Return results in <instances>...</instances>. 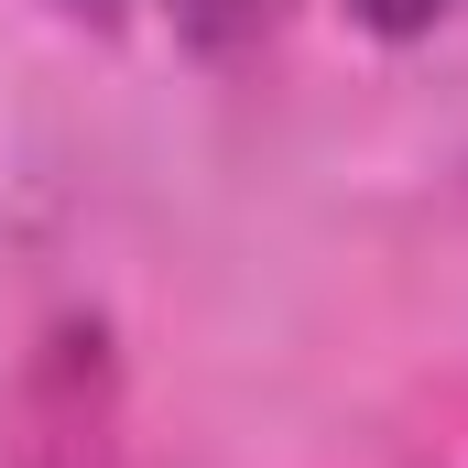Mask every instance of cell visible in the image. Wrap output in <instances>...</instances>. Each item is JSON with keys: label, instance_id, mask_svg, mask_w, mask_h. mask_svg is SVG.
Instances as JSON below:
<instances>
[{"label": "cell", "instance_id": "2", "mask_svg": "<svg viewBox=\"0 0 468 468\" xmlns=\"http://www.w3.org/2000/svg\"><path fill=\"white\" fill-rule=\"evenodd\" d=\"M447 11H458V0H349L359 33H392V44H403V33H436Z\"/></svg>", "mask_w": 468, "mask_h": 468}, {"label": "cell", "instance_id": "3", "mask_svg": "<svg viewBox=\"0 0 468 468\" xmlns=\"http://www.w3.org/2000/svg\"><path fill=\"white\" fill-rule=\"evenodd\" d=\"M66 11H77V22H120V0H66Z\"/></svg>", "mask_w": 468, "mask_h": 468}, {"label": "cell", "instance_id": "1", "mask_svg": "<svg viewBox=\"0 0 468 468\" xmlns=\"http://www.w3.org/2000/svg\"><path fill=\"white\" fill-rule=\"evenodd\" d=\"M175 11V33L197 44V55H229V44H250L261 22H272V0H164Z\"/></svg>", "mask_w": 468, "mask_h": 468}]
</instances>
